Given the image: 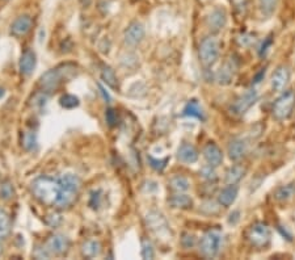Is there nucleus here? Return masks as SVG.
Returning a JSON list of instances; mask_svg holds the SVG:
<instances>
[{"instance_id": "13", "label": "nucleus", "mask_w": 295, "mask_h": 260, "mask_svg": "<svg viewBox=\"0 0 295 260\" xmlns=\"http://www.w3.org/2000/svg\"><path fill=\"white\" fill-rule=\"evenodd\" d=\"M236 63H235V60L231 58L230 60L227 62H224V64L222 67L219 68V71L216 74V80H218V83L223 84V86H227L232 82L235 76V72H236Z\"/></svg>"}, {"instance_id": "27", "label": "nucleus", "mask_w": 295, "mask_h": 260, "mask_svg": "<svg viewBox=\"0 0 295 260\" xmlns=\"http://www.w3.org/2000/svg\"><path fill=\"white\" fill-rule=\"evenodd\" d=\"M11 233V218L5 210L0 209V238H5Z\"/></svg>"}, {"instance_id": "40", "label": "nucleus", "mask_w": 295, "mask_h": 260, "mask_svg": "<svg viewBox=\"0 0 295 260\" xmlns=\"http://www.w3.org/2000/svg\"><path fill=\"white\" fill-rule=\"evenodd\" d=\"M91 3H92V0H80V4H82V7H84V8L89 7V5H91Z\"/></svg>"}, {"instance_id": "2", "label": "nucleus", "mask_w": 295, "mask_h": 260, "mask_svg": "<svg viewBox=\"0 0 295 260\" xmlns=\"http://www.w3.org/2000/svg\"><path fill=\"white\" fill-rule=\"evenodd\" d=\"M76 72V66L71 63L62 64L58 67L53 68L46 71L40 79L41 87L45 91H54L57 90L58 87L61 86L63 82L71 79L72 76L75 75Z\"/></svg>"}, {"instance_id": "5", "label": "nucleus", "mask_w": 295, "mask_h": 260, "mask_svg": "<svg viewBox=\"0 0 295 260\" xmlns=\"http://www.w3.org/2000/svg\"><path fill=\"white\" fill-rule=\"evenodd\" d=\"M247 238L251 245L256 249H265L272 241V231L266 223L256 222L250 227V230L247 233Z\"/></svg>"}, {"instance_id": "24", "label": "nucleus", "mask_w": 295, "mask_h": 260, "mask_svg": "<svg viewBox=\"0 0 295 260\" xmlns=\"http://www.w3.org/2000/svg\"><path fill=\"white\" fill-rule=\"evenodd\" d=\"M184 116H189V117H196L198 120H205V113L204 109L201 108V105L198 104L197 100H190L188 104L184 108Z\"/></svg>"}, {"instance_id": "42", "label": "nucleus", "mask_w": 295, "mask_h": 260, "mask_svg": "<svg viewBox=\"0 0 295 260\" xmlns=\"http://www.w3.org/2000/svg\"><path fill=\"white\" fill-rule=\"evenodd\" d=\"M4 95V90H0V96H3Z\"/></svg>"}, {"instance_id": "32", "label": "nucleus", "mask_w": 295, "mask_h": 260, "mask_svg": "<svg viewBox=\"0 0 295 260\" xmlns=\"http://www.w3.org/2000/svg\"><path fill=\"white\" fill-rule=\"evenodd\" d=\"M142 258L143 259H154L155 258V251H154L151 242L146 241V239L142 241Z\"/></svg>"}, {"instance_id": "29", "label": "nucleus", "mask_w": 295, "mask_h": 260, "mask_svg": "<svg viewBox=\"0 0 295 260\" xmlns=\"http://www.w3.org/2000/svg\"><path fill=\"white\" fill-rule=\"evenodd\" d=\"M59 103H61V105L63 108H66V109H72V108H75V106H78L80 104L79 99L76 98L75 95H65V96H62Z\"/></svg>"}, {"instance_id": "26", "label": "nucleus", "mask_w": 295, "mask_h": 260, "mask_svg": "<svg viewBox=\"0 0 295 260\" xmlns=\"http://www.w3.org/2000/svg\"><path fill=\"white\" fill-rule=\"evenodd\" d=\"M101 78L102 80H104V83H105L106 86H109L110 88H114V90H116L118 87L117 75H116L113 68L109 67V66H105V67L102 68Z\"/></svg>"}, {"instance_id": "7", "label": "nucleus", "mask_w": 295, "mask_h": 260, "mask_svg": "<svg viewBox=\"0 0 295 260\" xmlns=\"http://www.w3.org/2000/svg\"><path fill=\"white\" fill-rule=\"evenodd\" d=\"M258 100V94L256 90H248L247 92L239 96L231 105V113L235 116H243L246 114Z\"/></svg>"}, {"instance_id": "38", "label": "nucleus", "mask_w": 295, "mask_h": 260, "mask_svg": "<svg viewBox=\"0 0 295 260\" xmlns=\"http://www.w3.org/2000/svg\"><path fill=\"white\" fill-rule=\"evenodd\" d=\"M98 90H100V94L102 95V98H104V100H105L106 103H110L112 102V98H110V95L108 94L105 91V88L101 86V84H98Z\"/></svg>"}, {"instance_id": "36", "label": "nucleus", "mask_w": 295, "mask_h": 260, "mask_svg": "<svg viewBox=\"0 0 295 260\" xmlns=\"http://www.w3.org/2000/svg\"><path fill=\"white\" fill-rule=\"evenodd\" d=\"M105 117H106V122L110 125V126H114V125L117 124V113H116V110L112 109V108H109V109L106 110L105 113Z\"/></svg>"}, {"instance_id": "23", "label": "nucleus", "mask_w": 295, "mask_h": 260, "mask_svg": "<svg viewBox=\"0 0 295 260\" xmlns=\"http://www.w3.org/2000/svg\"><path fill=\"white\" fill-rule=\"evenodd\" d=\"M82 253H83V257L88 258V259H93L101 253V245L98 241H88L83 245Z\"/></svg>"}, {"instance_id": "6", "label": "nucleus", "mask_w": 295, "mask_h": 260, "mask_svg": "<svg viewBox=\"0 0 295 260\" xmlns=\"http://www.w3.org/2000/svg\"><path fill=\"white\" fill-rule=\"evenodd\" d=\"M218 57H219V41L212 36L204 38L200 45L201 62L206 67H210L215 63Z\"/></svg>"}, {"instance_id": "19", "label": "nucleus", "mask_w": 295, "mask_h": 260, "mask_svg": "<svg viewBox=\"0 0 295 260\" xmlns=\"http://www.w3.org/2000/svg\"><path fill=\"white\" fill-rule=\"evenodd\" d=\"M238 187L236 185L228 184V187L223 188L218 195V203L224 208L231 207L238 197Z\"/></svg>"}, {"instance_id": "14", "label": "nucleus", "mask_w": 295, "mask_h": 260, "mask_svg": "<svg viewBox=\"0 0 295 260\" xmlns=\"http://www.w3.org/2000/svg\"><path fill=\"white\" fill-rule=\"evenodd\" d=\"M146 219H147L148 227L154 233L162 234L164 231H168V223H167L164 215L159 213V211H150Z\"/></svg>"}, {"instance_id": "8", "label": "nucleus", "mask_w": 295, "mask_h": 260, "mask_svg": "<svg viewBox=\"0 0 295 260\" xmlns=\"http://www.w3.org/2000/svg\"><path fill=\"white\" fill-rule=\"evenodd\" d=\"M46 249L49 250L50 254H54V255H63L70 249V239L62 234L51 235L46 242Z\"/></svg>"}, {"instance_id": "15", "label": "nucleus", "mask_w": 295, "mask_h": 260, "mask_svg": "<svg viewBox=\"0 0 295 260\" xmlns=\"http://www.w3.org/2000/svg\"><path fill=\"white\" fill-rule=\"evenodd\" d=\"M204 156L206 159V162L212 167H218L223 162V153L214 142H210L205 146Z\"/></svg>"}, {"instance_id": "25", "label": "nucleus", "mask_w": 295, "mask_h": 260, "mask_svg": "<svg viewBox=\"0 0 295 260\" xmlns=\"http://www.w3.org/2000/svg\"><path fill=\"white\" fill-rule=\"evenodd\" d=\"M169 188L174 192H186L189 189V181L186 177L177 175L169 180Z\"/></svg>"}, {"instance_id": "20", "label": "nucleus", "mask_w": 295, "mask_h": 260, "mask_svg": "<svg viewBox=\"0 0 295 260\" xmlns=\"http://www.w3.org/2000/svg\"><path fill=\"white\" fill-rule=\"evenodd\" d=\"M274 199L278 203H286V201L292 200L295 196V183H289L286 185H281L274 191Z\"/></svg>"}, {"instance_id": "3", "label": "nucleus", "mask_w": 295, "mask_h": 260, "mask_svg": "<svg viewBox=\"0 0 295 260\" xmlns=\"http://www.w3.org/2000/svg\"><path fill=\"white\" fill-rule=\"evenodd\" d=\"M295 108V92L294 91H286L280 98L277 99L273 104L272 113L273 117L278 121L288 120L293 114Z\"/></svg>"}, {"instance_id": "16", "label": "nucleus", "mask_w": 295, "mask_h": 260, "mask_svg": "<svg viewBox=\"0 0 295 260\" xmlns=\"http://www.w3.org/2000/svg\"><path fill=\"white\" fill-rule=\"evenodd\" d=\"M36 63H37V59H36V54L33 50H25L20 58V72L23 75H31L36 68Z\"/></svg>"}, {"instance_id": "33", "label": "nucleus", "mask_w": 295, "mask_h": 260, "mask_svg": "<svg viewBox=\"0 0 295 260\" xmlns=\"http://www.w3.org/2000/svg\"><path fill=\"white\" fill-rule=\"evenodd\" d=\"M148 160H150V164H151V167L154 168V170L156 171H163L164 168H166L167 163H168V160H169V158H166V159H162V160H158V159L152 158V156H148Z\"/></svg>"}, {"instance_id": "21", "label": "nucleus", "mask_w": 295, "mask_h": 260, "mask_svg": "<svg viewBox=\"0 0 295 260\" xmlns=\"http://www.w3.org/2000/svg\"><path fill=\"white\" fill-rule=\"evenodd\" d=\"M168 203L174 209H189L193 205L192 199L189 196L184 195L182 192H176V195H172L168 199Z\"/></svg>"}, {"instance_id": "18", "label": "nucleus", "mask_w": 295, "mask_h": 260, "mask_svg": "<svg viewBox=\"0 0 295 260\" xmlns=\"http://www.w3.org/2000/svg\"><path fill=\"white\" fill-rule=\"evenodd\" d=\"M247 153V144L240 138H235L228 145V156L231 160L238 162L240 159L244 158Z\"/></svg>"}, {"instance_id": "31", "label": "nucleus", "mask_w": 295, "mask_h": 260, "mask_svg": "<svg viewBox=\"0 0 295 260\" xmlns=\"http://www.w3.org/2000/svg\"><path fill=\"white\" fill-rule=\"evenodd\" d=\"M15 195V189H13V185L11 183L5 181L1 187H0V199L3 200H11L12 197Z\"/></svg>"}, {"instance_id": "35", "label": "nucleus", "mask_w": 295, "mask_h": 260, "mask_svg": "<svg viewBox=\"0 0 295 260\" xmlns=\"http://www.w3.org/2000/svg\"><path fill=\"white\" fill-rule=\"evenodd\" d=\"M201 175H202V177L206 179V180H215L216 179V173L215 171H214V167L210 166V164L204 167V168L201 170Z\"/></svg>"}, {"instance_id": "9", "label": "nucleus", "mask_w": 295, "mask_h": 260, "mask_svg": "<svg viewBox=\"0 0 295 260\" xmlns=\"http://www.w3.org/2000/svg\"><path fill=\"white\" fill-rule=\"evenodd\" d=\"M33 20L29 15H21L11 24V34L15 37H24L31 32Z\"/></svg>"}, {"instance_id": "39", "label": "nucleus", "mask_w": 295, "mask_h": 260, "mask_svg": "<svg viewBox=\"0 0 295 260\" xmlns=\"http://www.w3.org/2000/svg\"><path fill=\"white\" fill-rule=\"evenodd\" d=\"M269 45H272V38H268V40H266V42H265V44H262L261 49H260V55H261V57L265 54V52L268 50Z\"/></svg>"}, {"instance_id": "30", "label": "nucleus", "mask_w": 295, "mask_h": 260, "mask_svg": "<svg viewBox=\"0 0 295 260\" xmlns=\"http://www.w3.org/2000/svg\"><path fill=\"white\" fill-rule=\"evenodd\" d=\"M23 146L25 150H33L37 146V138L34 132H25L23 138Z\"/></svg>"}, {"instance_id": "10", "label": "nucleus", "mask_w": 295, "mask_h": 260, "mask_svg": "<svg viewBox=\"0 0 295 260\" xmlns=\"http://www.w3.org/2000/svg\"><path fill=\"white\" fill-rule=\"evenodd\" d=\"M125 42L130 46H135L142 42L144 38V27L138 21H134L126 28L125 30Z\"/></svg>"}, {"instance_id": "41", "label": "nucleus", "mask_w": 295, "mask_h": 260, "mask_svg": "<svg viewBox=\"0 0 295 260\" xmlns=\"http://www.w3.org/2000/svg\"><path fill=\"white\" fill-rule=\"evenodd\" d=\"M3 253V246H1V242H0V254Z\"/></svg>"}, {"instance_id": "1", "label": "nucleus", "mask_w": 295, "mask_h": 260, "mask_svg": "<svg viewBox=\"0 0 295 260\" xmlns=\"http://www.w3.org/2000/svg\"><path fill=\"white\" fill-rule=\"evenodd\" d=\"M32 192L41 204L47 207H55L61 192V184L59 180H55L53 177L40 176L32 183Z\"/></svg>"}, {"instance_id": "17", "label": "nucleus", "mask_w": 295, "mask_h": 260, "mask_svg": "<svg viewBox=\"0 0 295 260\" xmlns=\"http://www.w3.org/2000/svg\"><path fill=\"white\" fill-rule=\"evenodd\" d=\"M177 159L180 162L186 163V164L194 163L198 159V151H197V149L193 145L186 144L185 142V144H182L181 146L178 147Z\"/></svg>"}, {"instance_id": "22", "label": "nucleus", "mask_w": 295, "mask_h": 260, "mask_svg": "<svg viewBox=\"0 0 295 260\" xmlns=\"http://www.w3.org/2000/svg\"><path fill=\"white\" fill-rule=\"evenodd\" d=\"M247 170L243 166H232L230 167L226 172V183L231 185L238 184L239 181L242 180L244 175H246Z\"/></svg>"}, {"instance_id": "4", "label": "nucleus", "mask_w": 295, "mask_h": 260, "mask_svg": "<svg viewBox=\"0 0 295 260\" xmlns=\"http://www.w3.org/2000/svg\"><path fill=\"white\" fill-rule=\"evenodd\" d=\"M222 234L219 231L210 230L206 234H204V237L201 238L200 241V253L202 257L211 259L215 258L220 251V246H222Z\"/></svg>"}, {"instance_id": "12", "label": "nucleus", "mask_w": 295, "mask_h": 260, "mask_svg": "<svg viewBox=\"0 0 295 260\" xmlns=\"http://www.w3.org/2000/svg\"><path fill=\"white\" fill-rule=\"evenodd\" d=\"M290 82V70L286 66H280L273 72L272 87L276 91H284Z\"/></svg>"}, {"instance_id": "34", "label": "nucleus", "mask_w": 295, "mask_h": 260, "mask_svg": "<svg viewBox=\"0 0 295 260\" xmlns=\"http://www.w3.org/2000/svg\"><path fill=\"white\" fill-rule=\"evenodd\" d=\"M196 245V237L193 234L189 233H184L181 238V246L184 249H192L193 246Z\"/></svg>"}, {"instance_id": "11", "label": "nucleus", "mask_w": 295, "mask_h": 260, "mask_svg": "<svg viewBox=\"0 0 295 260\" xmlns=\"http://www.w3.org/2000/svg\"><path fill=\"white\" fill-rule=\"evenodd\" d=\"M226 21H227L226 11L222 9V8H215V9L209 15L208 27L211 32L216 33V32H220V30L223 29L224 25H226Z\"/></svg>"}, {"instance_id": "28", "label": "nucleus", "mask_w": 295, "mask_h": 260, "mask_svg": "<svg viewBox=\"0 0 295 260\" xmlns=\"http://www.w3.org/2000/svg\"><path fill=\"white\" fill-rule=\"evenodd\" d=\"M258 1H260V8H261L262 13L266 16H270L276 11L280 0H258Z\"/></svg>"}, {"instance_id": "37", "label": "nucleus", "mask_w": 295, "mask_h": 260, "mask_svg": "<svg viewBox=\"0 0 295 260\" xmlns=\"http://www.w3.org/2000/svg\"><path fill=\"white\" fill-rule=\"evenodd\" d=\"M100 193H101V191L98 189V191H95V192L92 193L91 196V207L93 208V209H96V208H98V205H100Z\"/></svg>"}]
</instances>
